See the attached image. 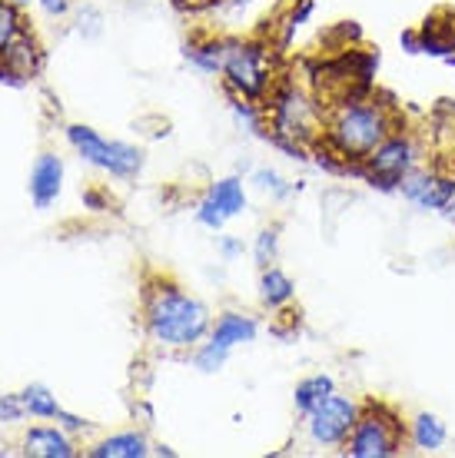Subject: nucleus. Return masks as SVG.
<instances>
[{"instance_id": "obj_1", "label": "nucleus", "mask_w": 455, "mask_h": 458, "mask_svg": "<svg viewBox=\"0 0 455 458\" xmlns=\"http://www.w3.org/2000/svg\"><path fill=\"white\" fill-rule=\"evenodd\" d=\"M396 130H402L396 106L379 93H359L326 106V130L319 143L336 153L349 170H356Z\"/></svg>"}, {"instance_id": "obj_2", "label": "nucleus", "mask_w": 455, "mask_h": 458, "mask_svg": "<svg viewBox=\"0 0 455 458\" xmlns=\"http://www.w3.org/2000/svg\"><path fill=\"white\" fill-rule=\"evenodd\" d=\"M213 319L200 299L180 286H159L147 299V333L163 349H193L210 335Z\"/></svg>"}, {"instance_id": "obj_3", "label": "nucleus", "mask_w": 455, "mask_h": 458, "mask_svg": "<svg viewBox=\"0 0 455 458\" xmlns=\"http://www.w3.org/2000/svg\"><path fill=\"white\" fill-rule=\"evenodd\" d=\"M270 120H273L276 140L289 149L313 147L322 140L326 130V104L316 93L303 90L296 83H283L273 90V104H270Z\"/></svg>"}, {"instance_id": "obj_4", "label": "nucleus", "mask_w": 455, "mask_h": 458, "mask_svg": "<svg viewBox=\"0 0 455 458\" xmlns=\"http://www.w3.org/2000/svg\"><path fill=\"white\" fill-rule=\"evenodd\" d=\"M409 442L406 425L386 402H363L359 419L346 438L342 452L349 458H396L402 445Z\"/></svg>"}, {"instance_id": "obj_5", "label": "nucleus", "mask_w": 455, "mask_h": 458, "mask_svg": "<svg viewBox=\"0 0 455 458\" xmlns=\"http://www.w3.org/2000/svg\"><path fill=\"white\" fill-rule=\"evenodd\" d=\"M419 163H422V149H419V143H416V137H412L409 130H396L392 137L382 140V143L356 166V173H359L369 186H376L382 193H392Z\"/></svg>"}, {"instance_id": "obj_6", "label": "nucleus", "mask_w": 455, "mask_h": 458, "mask_svg": "<svg viewBox=\"0 0 455 458\" xmlns=\"http://www.w3.org/2000/svg\"><path fill=\"white\" fill-rule=\"evenodd\" d=\"M223 73H227V83L243 100L256 104L273 87V60H270V50L262 44H253V40L227 44Z\"/></svg>"}, {"instance_id": "obj_7", "label": "nucleus", "mask_w": 455, "mask_h": 458, "mask_svg": "<svg viewBox=\"0 0 455 458\" xmlns=\"http://www.w3.org/2000/svg\"><path fill=\"white\" fill-rule=\"evenodd\" d=\"M67 137L73 143L80 157L93 166H100V170L114 173L120 180H130V176H137L140 166H143V153L137 147H130V143H110V140H103L97 130L90 126H67Z\"/></svg>"}, {"instance_id": "obj_8", "label": "nucleus", "mask_w": 455, "mask_h": 458, "mask_svg": "<svg viewBox=\"0 0 455 458\" xmlns=\"http://www.w3.org/2000/svg\"><path fill=\"white\" fill-rule=\"evenodd\" d=\"M359 409H363V402H356L353 395H342V392L326 395L313 412L303 415L309 442L319 448H342L359 419Z\"/></svg>"}, {"instance_id": "obj_9", "label": "nucleus", "mask_w": 455, "mask_h": 458, "mask_svg": "<svg viewBox=\"0 0 455 458\" xmlns=\"http://www.w3.org/2000/svg\"><path fill=\"white\" fill-rule=\"evenodd\" d=\"M455 186L452 173H442L439 166H416V170L399 183L396 193H402L406 203H412L422 213H442V207L449 203Z\"/></svg>"}, {"instance_id": "obj_10", "label": "nucleus", "mask_w": 455, "mask_h": 458, "mask_svg": "<svg viewBox=\"0 0 455 458\" xmlns=\"http://www.w3.org/2000/svg\"><path fill=\"white\" fill-rule=\"evenodd\" d=\"M243 209H246L243 180L227 176V180H217V183L206 190V196L200 199V209H196V219H200L206 229H223L229 219L239 216Z\"/></svg>"}, {"instance_id": "obj_11", "label": "nucleus", "mask_w": 455, "mask_h": 458, "mask_svg": "<svg viewBox=\"0 0 455 458\" xmlns=\"http://www.w3.org/2000/svg\"><path fill=\"white\" fill-rule=\"evenodd\" d=\"M416 34H419V54H429V57H439V60L455 57V13L452 11L429 13Z\"/></svg>"}, {"instance_id": "obj_12", "label": "nucleus", "mask_w": 455, "mask_h": 458, "mask_svg": "<svg viewBox=\"0 0 455 458\" xmlns=\"http://www.w3.org/2000/svg\"><path fill=\"white\" fill-rule=\"evenodd\" d=\"M256 333H260V326H256V319H253V316H243V312H223V316L213 322L210 339L233 352L236 345L253 343V339H256Z\"/></svg>"}, {"instance_id": "obj_13", "label": "nucleus", "mask_w": 455, "mask_h": 458, "mask_svg": "<svg viewBox=\"0 0 455 458\" xmlns=\"http://www.w3.org/2000/svg\"><path fill=\"white\" fill-rule=\"evenodd\" d=\"M60 180H64V163L54 153H44L37 160L34 173H30V193H34V203L40 209H47L60 193Z\"/></svg>"}, {"instance_id": "obj_14", "label": "nucleus", "mask_w": 455, "mask_h": 458, "mask_svg": "<svg viewBox=\"0 0 455 458\" xmlns=\"http://www.w3.org/2000/svg\"><path fill=\"white\" fill-rule=\"evenodd\" d=\"M406 436H409V445L416 448V452H442L445 442H449V428H445V422L439 415L419 412L412 419Z\"/></svg>"}, {"instance_id": "obj_15", "label": "nucleus", "mask_w": 455, "mask_h": 458, "mask_svg": "<svg viewBox=\"0 0 455 458\" xmlns=\"http://www.w3.org/2000/svg\"><path fill=\"white\" fill-rule=\"evenodd\" d=\"M260 299L270 310H286L296 299V283L279 266H266L260 273Z\"/></svg>"}, {"instance_id": "obj_16", "label": "nucleus", "mask_w": 455, "mask_h": 458, "mask_svg": "<svg viewBox=\"0 0 455 458\" xmlns=\"http://www.w3.org/2000/svg\"><path fill=\"white\" fill-rule=\"evenodd\" d=\"M150 445L140 432H124V436L103 438L100 445L90 448V458H147Z\"/></svg>"}, {"instance_id": "obj_17", "label": "nucleus", "mask_w": 455, "mask_h": 458, "mask_svg": "<svg viewBox=\"0 0 455 458\" xmlns=\"http://www.w3.org/2000/svg\"><path fill=\"white\" fill-rule=\"evenodd\" d=\"M27 455L37 458H70L73 455V445L70 438L57 428H30L27 436Z\"/></svg>"}, {"instance_id": "obj_18", "label": "nucleus", "mask_w": 455, "mask_h": 458, "mask_svg": "<svg viewBox=\"0 0 455 458\" xmlns=\"http://www.w3.org/2000/svg\"><path fill=\"white\" fill-rule=\"evenodd\" d=\"M332 392H336V382H332V376H326V372H316V376H306L296 386V392H293V405H296L299 415H309L319 402L326 399V395H332Z\"/></svg>"}, {"instance_id": "obj_19", "label": "nucleus", "mask_w": 455, "mask_h": 458, "mask_svg": "<svg viewBox=\"0 0 455 458\" xmlns=\"http://www.w3.org/2000/svg\"><path fill=\"white\" fill-rule=\"evenodd\" d=\"M23 412L40 415V419H64V409L57 405V399L44 389V386H30V389L21 395Z\"/></svg>"}, {"instance_id": "obj_20", "label": "nucleus", "mask_w": 455, "mask_h": 458, "mask_svg": "<svg viewBox=\"0 0 455 458\" xmlns=\"http://www.w3.org/2000/svg\"><path fill=\"white\" fill-rule=\"evenodd\" d=\"M229 359V349H223V345H217L213 339H206L203 345H196V355H193V366L200 369V372H219V369L227 366Z\"/></svg>"}, {"instance_id": "obj_21", "label": "nucleus", "mask_w": 455, "mask_h": 458, "mask_svg": "<svg viewBox=\"0 0 455 458\" xmlns=\"http://www.w3.org/2000/svg\"><path fill=\"white\" fill-rule=\"evenodd\" d=\"M21 40V17L13 11V4L0 0V57Z\"/></svg>"}, {"instance_id": "obj_22", "label": "nucleus", "mask_w": 455, "mask_h": 458, "mask_svg": "<svg viewBox=\"0 0 455 458\" xmlns=\"http://www.w3.org/2000/svg\"><path fill=\"white\" fill-rule=\"evenodd\" d=\"M186 57L193 60L196 67L206 73H223V57H227V44H206L186 50Z\"/></svg>"}, {"instance_id": "obj_23", "label": "nucleus", "mask_w": 455, "mask_h": 458, "mask_svg": "<svg viewBox=\"0 0 455 458\" xmlns=\"http://www.w3.org/2000/svg\"><path fill=\"white\" fill-rule=\"evenodd\" d=\"M276 252H279V229H262L256 236V246H253V256H256V266L266 269V266L276 263Z\"/></svg>"}, {"instance_id": "obj_24", "label": "nucleus", "mask_w": 455, "mask_h": 458, "mask_svg": "<svg viewBox=\"0 0 455 458\" xmlns=\"http://www.w3.org/2000/svg\"><path fill=\"white\" fill-rule=\"evenodd\" d=\"M253 183L260 186V190H266V193H273V196H289L296 186H289L279 176V173H273V170H256L253 173Z\"/></svg>"}, {"instance_id": "obj_25", "label": "nucleus", "mask_w": 455, "mask_h": 458, "mask_svg": "<svg viewBox=\"0 0 455 458\" xmlns=\"http://www.w3.org/2000/svg\"><path fill=\"white\" fill-rule=\"evenodd\" d=\"M219 252H223V259H236L239 252H243V242L236 236H223L219 240Z\"/></svg>"}, {"instance_id": "obj_26", "label": "nucleus", "mask_w": 455, "mask_h": 458, "mask_svg": "<svg viewBox=\"0 0 455 458\" xmlns=\"http://www.w3.org/2000/svg\"><path fill=\"white\" fill-rule=\"evenodd\" d=\"M40 7H44L47 13H54V17H64L70 7V0H40Z\"/></svg>"}, {"instance_id": "obj_27", "label": "nucleus", "mask_w": 455, "mask_h": 458, "mask_svg": "<svg viewBox=\"0 0 455 458\" xmlns=\"http://www.w3.org/2000/svg\"><path fill=\"white\" fill-rule=\"evenodd\" d=\"M442 216L449 219V223H455V186H452V196H449V203L442 207Z\"/></svg>"}, {"instance_id": "obj_28", "label": "nucleus", "mask_w": 455, "mask_h": 458, "mask_svg": "<svg viewBox=\"0 0 455 458\" xmlns=\"http://www.w3.org/2000/svg\"><path fill=\"white\" fill-rule=\"evenodd\" d=\"M445 64H452V67H455V57H449V60H445Z\"/></svg>"}]
</instances>
